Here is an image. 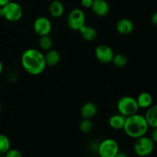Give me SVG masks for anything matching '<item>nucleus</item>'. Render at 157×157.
<instances>
[{
	"label": "nucleus",
	"instance_id": "a878e982",
	"mask_svg": "<svg viewBox=\"0 0 157 157\" xmlns=\"http://www.w3.org/2000/svg\"><path fill=\"white\" fill-rule=\"evenodd\" d=\"M154 130H153V133H152V135H151V139L153 141L154 143H156L157 144V127L156 128H153Z\"/></svg>",
	"mask_w": 157,
	"mask_h": 157
},
{
	"label": "nucleus",
	"instance_id": "5701e85b",
	"mask_svg": "<svg viewBox=\"0 0 157 157\" xmlns=\"http://www.w3.org/2000/svg\"><path fill=\"white\" fill-rule=\"evenodd\" d=\"M5 157H22V154L19 150L10 148L5 153Z\"/></svg>",
	"mask_w": 157,
	"mask_h": 157
},
{
	"label": "nucleus",
	"instance_id": "1a4fd4ad",
	"mask_svg": "<svg viewBox=\"0 0 157 157\" xmlns=\"http://www.w3.org/2000/svg\"><path fill=\"white\" fill-rule=\"evenodd\" d=\"M94 55L98 61L103 64H108L112 62L114 52L110 46L107 44H100L95 48Z\"/></svg>",
	"mask_w": 157,
	"mask_h": 157
},
{
	"label": "nucleus",
	"instance_id": "6ab92c4d",
	"mask_svg": "<svg viewBox=\"0 0 157 157\" xmlns=\"http://www.w3.org/2000/svg\"><path fill=\"white\" fill-rule=\"evenodd\" d=\"M38 45L42 50L48 51L52 49V45H53V40L49 36V35L41 36L38 41Z\"/></svg>",
	"mask_w": 157,
	"mask_h": 157
},
{
	"label": "nucleus",
	"instance_id": "f3484780",
	"mask_svg": "<svg viewBox=\"0 0 157 157\" xmlns=\"http://www.w3.org/2000/svg\"><path fill=\"white\" fill-rule=\"evenodd\" d=\"M79 32L82 38L87 41H94L98 37V32L96 29L92 26L87 25H84L83 27H81Z\"/></svg>",
	"mask_w": 157,
	"mask_h": 157
},
{
	"label": "nucleus",
	"instance_id": "39448f33",
	"mask_svg": "<svg viewBox=\"0 0 157 157\" xmlns=\"http://www.w3.org/2000/svg\"><path fill=\"white\" fill-rule=\"evenodd\" d=\"M155 143L148 136H143L137 138L133 144V150L138 156H148L153 153L154 150Z\"/></svg>",
	"mask_w": 157,
	"mask_h": 157
},
{
	"label": "nucleus",
	"instance_id": "bb28decb",
	"mask_svg": "<svg viewBox=\"0 0 157 157\" xmlns=\"http://www.w3.org/2000/svg\"><path fill=\"white\" fill-rule=\"evenodd\" d=\"M11 0H0V7H3V6H5Z\"/></svg>",
	"mask_w": 157,
	"mask_h": 157
},
{
	"label": "nucleus",
	"instance_id": "412c9836",
	"mask_svg": "<svg viewBox=\"0 0 157 157\" xmlns=\"http://www.w3.org/2000/svg\"><path fill=\"white\" fill-rule=\"evenodd\" d=\"M11 143L8 136L0 133V154H5L10 149Z\"/></svg>",
	"mask_w": 157,
	"mask_h": 157
},
{
	"label": "nucleus",
	"instance_id": "f03ea898",
	"mask_svg": "<svg viewBox=\"0 0 157 157\" xmlns=\"http://www.w3.org/2000/svg\"><path fill=\"white\" fill-rule=\"evenodd\" d=\"M149 127L150 126L145 117L136 113L126 117L125 124L123 130L127 136L136 140L141 136H145L148 131Z\"/></svg>",
	"mask_w": 157,
	"mask_h": 157
},
{
	"label": "nucleus",
	"instance_id": "4468645a",
	"mask_svg": "<svg viewBox=\"0 0 157 157\" xmlns=\"http://www.w3.org/2000/svg\"><path fill=\"white\" fill-rule=\"evenodd\" d=\"M49 13L53 18H58L63 15L64 12V7L60 0H52L48 8Z\"/></svg>",
	"mask_w": 157,
	"mask_h": 157
},
{
	"label": "nucleus",
	"instance_id": "6e6552de",
	"mask_svg": "<svg viewBox=\"0 0 157 157\" xmlns=\"http://www.w3.org/2000/svg\"><path fill=\"white\" fill-rule=\"evenodd\" d=\"M52 29V22L45 16L38 17L33 22L34 32L40 37L49 35Z\"/></svg>",
	"mask_w": 157,
	"mask_h": 157
},
{
	"label": "nucleus",
	"instance_id": "c756f323",
	"mask_svg": "<svg viewBox=\"0 0 157 157\" xmlns=\"http://www.w3.org/2000/svg\"><path fill=\"white\" fill-rule=\"evenodd\" d=\"M1 112H2V105H1V103H0V114H1Z\"/></svg>",
	"mask_w": 157,
	"mask_h": 157
},
{
	"label": "nucleus",
	"instance_id": "c85d7f7f",
	"mask_svg": "<svg viewBox=\"0 0 157 157\" xmlns=\"http://www.w3.org/2000/svg\"><path fill=\"white\" fill-rule=\"evenodd\" d=\"M2 71H3V64H2V62L1 61V60H0V75L2 74Z\"/></svg>",
	"mask_w": 157,
	"mask_h": 157
},
{
	"label": "nucleus",
	"instance_id": "ddd939ff",
	"mask_svg": "<svg viewBox=\"0 0 157 157\" xmlns=\"http://www.w3.org/2000/svg\"><path fill=\"white\" fill-rule=\"evenodd\" d=\"M146 120L149 126L153 128L157 127V104H153L147 109L145 115Z\"/></svg>",
	"mask_w": 157,
	"mask_h": 157
},
{
	"label": "nucleus",
	"instance_id": "dca6fc26",
	"mask_svg": "<svg viewBox=\"0 0 157 157\" xmlns=\"http://www.w3.org/2000/svg\"><path fill=\"white\" fill-rule=\"evenodd\" d=\"M44 60H45L46 66L54 67L59 63L61 60V55L58 51L50 49L47 51V53L44 55Z\"/></svg>",
	"mask_w": 157,
	"mask_h": 157
},
{
	"label": "nucleus",
	"instance_id": "9d476101",
	"mask_svg": "<svg viewBox=\"0 0 157 157\" xmlns=\"http://www.w3.org/2000/svg\"><path fill=\"white\" fill-rule=\"evenodd\" d=\"M90 9L94 13L100 17H104L110 12V6L106 0H94Z\"/></svg>",
	"mask_w": 157,
	"mask_h": 157
},
{
	"label": "nucleus",
	"instance_id": "b1692460",
	"mask_svg": "<svg viewBox=\"0 0 157 157\" xmlns=\"http://www.w3.org/2000/svg\"><path fill=\"white\" fill-rule=\"evenodd\" d=\"M93 1L94 0H81V4L85 9H90L93 4Z\"/></svg>",
	"mask_w": 157,
	"mask_h": 157
},
{
	"label": "nucleus",
	"instance_id": "aec40b11",
	"mask_svg": "<svg viewBox=\"0 0 157 157\" xmlns=\"http://www.w3.org/2000/svg\"><path fill=\"white\" fill-rule=\"evenodd\" d=\"M127 62H128L127 57L124 54L121 53L116 54V55L114 54V56L112 60V63L117 67H124V66L127 65Z\"/></svg>",
	"mask_w": 157,
	"mask_h": 157
},
{
	"label": "nucleus",
	"instance_id": "cd10ccee",
	"mask_svg": "<svg viewBox=\"0 0 157 157\" xmlns=\"http://www.w3.org/2000/svg\"><path fill=\"white\" fill-rule=\"evenodd\" d=\"M114 157H128V156L126 153H122V152H119Z\"/></svg>",
	"mask_w": 157,
	"mask_h": 157
},
{
	"label": "nucleus",
	"instance_id": "0eeeda50",
	"mask_svg": "<svg viewBox=\"0 0 157 157\" xmlns=\"http://www.w3.org/2000/svg\"><path fill=\"white\" fill-rule=\"evenodd\" d=\"M98 153L101 157H114L119 153V145L115 140L105 139L98 145Z\"/></svg>",
	"mask_w": 157,
	"mask_h": 157
},
{
	"label": "nucleus",
	"instance_id": "423d86ee",
	"mask_svg": "<svg viewBox=\"0 0 157 157\" xmlns=\"http://www.w3.org/2000/svg\"><path fill=\"white\" fill-rule=\"evenodd\" d=\"M67 23L70 29L79 31L81 27L86 25V16L84 11L78 8L72 9L67 15Z\"/></svg>",
	"mask_w": 157,
	"mask_h": 157
},
{
	"label": "nucleus",
	"instance_id": "f8f14e48",
	"mask_svg": "<svg viewBox=\"0 0 157 157\" xmlns=\"http://www.w3.org/2000/svg\"><path fill=\"white\" fill-rule=\"evenodd\" d=\"M81 117L83 119H92L94 117L95 115L98 113V107L96 104L93 102H87L81 108Z\"/></svg>",
	"mask_w": 157,
	"mask_h": 157
},
{
	"label": "nucleus",
	"instance_id": "20e7f679",
	"mask_svg": "<svg viewBox=\"0 0 157 157\" xmlns=\"http://www.w3.org/2000/svg\"><path fill=\"white\" fill-rule=\"evenodd\" d=\"M23 15V9L18 3L10 1L3 7H0V16L11 22L18 21Z\"/></svg>",
	"mask_w": 157,
	"mask_h": 157
},
{
	"label": "nucleus",
	"instance_id": "a211bd4d",
	"mask_svg": "<svg viewBox=\"0 0 157 157\" xmlns=\"http://www.w3.org/2000/svg\"><path fill=\"white\" fill-rule=\"evenodd\" d=\"M126 117L123 116L121 113L118 114H114L111 116L109 119V125L112 129L116 130H123L125 124Z\"/></svg>",
	"mask_w": 157,
	"mask_h": 157
},
{
	"label": "nucleus",
	"instance_id": "2eb2a0df",
	"mask_svg": "<svg viewBox=\"0 0 157 157\" xmlns=\"http://www.w3.org/2000/svg\"><path fill=\"white\" fill-rule=\"evenodd\" d=\"M136 100L140 108L147 109L150 106L153 105V96L148 92H142V93L138 95L137 98Z\"/></svg>",
	"mask_w": 157,
	"mask_h": 157
},
{
	"label": "nucleus",
	"instance_id": "4be33fe9",
	"mask_svg": "<svg viewBox=\"0 0 157 157\" xmlns=\"http://www.w3.org/2000/svg\"><path fill=\"white\" fill-rule=\"evenodd\" d=\"M79 130L84 134L90 133L93 130V124L89 119H83L79 124Z\"/></svg>",
	"mask_w": 157,
	"mask_h": 157
},
{
	"label": "nucleus",
	"instance_id": "9b49d317",
	"mask_svg": "<svg viewBox=\"0 0 157 157\" xmlns=\"http://www.w3.org/2000/svg\"><path fill=\"white\" fill-rule=\"evenodd\" d=\"M117 31L119 34L123 35H130L134 30V24L130 19L124 18L117 21L116 25Z\"/></svg>",
	"mask_w": 157,
	"mask_h": 157
},
{
	"label": "nucleus",
	"instance_id": "f257e3e1",
	"mask_svg": "<svg viewBox=\"0 0 157 157\" xmlns=\"http://www.w3.org/2000/svg\"><path fill=\"white\" fill-rule=\"evenodd\" d=\"M21 64L24 70L32 75H39L46 66L44 55L35 48L26 49L21 56Z\"/></svg>",
	"mask_w": 157,
	"mask_h": 157
},
{
	"label": "nucleus",
	"instance_id": "7ed1b4c3",
	"mask_svg": "<svg viewBox=\"0 0 157 157\" xmlns=\"http://www.w3.org/2000/svg\"><path fill=\"white\" fill-rule=\"evenodd\" d=\"M117 107L119 113L126 117L137 113L140 109L136 98L131 96H124L120 98Z\"/></svg>",
	"mask_w": 157,
	"mask_h": 157
},
{
	"label": "nucleus",
	"instance_id": "393cba45",
	"mask_svg": "<svg viewBox=\"0 0 157 157\" xmlns=\"http://www.w3.org/2000/svg\"><path fill=\"white\" fill-rule=\"evenodd\" d=\"M151 23L155 28L157 29V12L153 13L151 16Z\"/></svg>",
	"mask_w": 157,
	"mask_h": 157
}]
</instances>
